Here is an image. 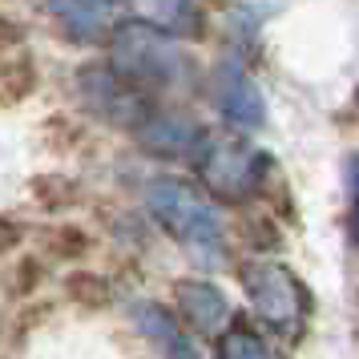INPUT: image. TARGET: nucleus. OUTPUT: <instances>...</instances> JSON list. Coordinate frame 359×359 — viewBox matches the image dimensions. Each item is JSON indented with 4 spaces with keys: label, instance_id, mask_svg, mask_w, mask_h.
<instances>
[{
    "label": "nucleus",
    "instance_id": "ddd939ff",
    "mask_svg": "<svg viewBox=\"0 0 359 359\" xmlns=\"http://www.w3.org/2000/svg\"><path fill=\"white\" fill-rule=\"evenodd\" d=\"M69 287H73V294H77V299H85V303H105V299H109V287H105V278H93V275L69 278Z\"/></svg>",
    "mask_w": 359,
    "mask_h": 359
},
{
    "label": "nucleus",
    "instance_id": "39448f33",
    "mask_svg": "<svg viewBox=\"0 0 359 359\" xmlns=\"http://www.w3.org/2000/svg\"><path fill=\"white\" fill-rule=\"evenodd\" d=\"M77 85H81L85 105H89L93 114H101L105 121L130 126V130H142V126H146V117H149L146 101H142L130 85L117 77L114 65H109V69H81Z\"/></svg>",
    "mask_w": 359,
    "mask_h": 359
},
{
    "label": "nucleus",
    "instance_id": "7ed1b4c3",
    "mask_svg": "<svg viewBox=\"0 0 359 359\" xmlns=\"http://www.w3.org/2000/svg\"><path fill=\"white\" fill-rule=\"evenodd\" d=\"M202 182L210 186L218 198H250L262 186V174H266V158L259 149L243 146V142H206L202 149Z\"/></svg>",
    "mask_w": 359,
    "mask_h": 359
},
{
    "label": "nucleus",
    "instance_id": "1a4fd4ad",
    "mask_svg": "<svg viewBox=\"0 0 359 359\" xmlns=\"http://www.w3.org/2000/svg\"><path fill=\"white\" fill-rule=\"evenodd\" d=\"M130 315H133V323H137V331H142L149 343L162 347L165 359H198L194 343L186 339L182 323H174V315L165 307H158V303H133Z\"/></svg>",
    "mask_w": 359,
    "mask_h": 359
},
{
    "label": "nucleus",
    "instance_id": "20e7f679",
    "mask_svg": "<svg viewBox=\"0 0 359 359\" xmlns=\"http://www.w3.org/2000/svg\"><path fill=\"white\" fill-rule=\"evenodd\" d=\"M243 291L271 327H294L303 315V287L278 262L255 259L243 266Z\"/></svg>",
    "mask_w": 359,
    "mask_h": 359
},
{
    "label": "nucleus",
    "instance_id": "a211bd4d",
    "mask_svg": "<svg viewBox=\"0 0 359 359\" xmlns=\"http://www.w3.org/2000/svg\"><path fill=\"white\" fill-rule=\"evenodd\" d=\"M347 186H351V202H355V226H359V154L347 162Z\"/></svg>",
    "mask_w": 359,
    "mask_h": 359
},
{
    "label": "nucleus",
    "instance_id": "f3484780",
    "mask_svg": "<svg viewBox=\"0 0 359 359\" xmlns=\"http://www.w3.org/2000/svg\"><path fill=\"white\" fill-rule=\"evenodd\" d=\"M17 41H20V25L13 17H0V49H8Z\"/></svg>",
    "mask_w": 359,
    "mask_h": 359
},
{
    "label": "nucleus",
    "instance_id": "423d86ee",
    "mask_svg": "<svg viewBox=\"0 0 359 359\" xmlns=\"http://www.w3.org/2000/svg\"><path fill=\"white\" fill-rule=\"evenodd\" d=\"M214 101H218V109L226 121L234 126H243V130H255L266 121V97H262V89L250 81V73H243L238 65H222L214 69Z\"/></svg>",
    "mask_w": 359,
    "mask_h": 359
},
{
    "label": "nucleus",
    "instance_id": "2eb2a0df",
    "mask_svg": "<svg viewBox=\"0 0 359 359\" xmlns=\"http://www.w3.org/2000/svg\"><path fill=\"white\" fill-rule=\"evenodd\" d=\"M17 243H20V226L17 222H8V218H0V255L13 250Z\"/></svg>",
    "mask_w": 359,
    "mask_h": 359
},
{
    "label": "nucleus",
    "instance_id": "0eeeda50",
    "mask_svg": "<svg viewBox=\"0 0 359 359\" xmlns=\"http://www.w3.org/2000/svg\"><path fill=\"white\" fill-rule=\"evenodd\" d=\"M178 311L198 335H222L230 319L226 294L206 278H182L178 283Z\"/></svg>",
    "mask_w": 359,
    "mask_h": 359
},
{
    "label": "nucleus",
    "instance_id": "9d476101",
    "mask_svg": "<svg viewBox=\"0 0 359 359\" xmlns=\"http://www.w3.org/2000/svg\"><path fill=\"white\" fill-rule=\"evenodd\" d=\"M53 17L65 20L73 36H93L105 25H114L117 8H109V4H53Z\"/></svg>",
    "mask_w": 359,
    "mask_h": 359
},
{
    "label": "nucleus",
    "instance_id": "6e6552de",
    "mask_svg": "<svg viewBox=\"0 0 359 359\" xmlns=\"http://www.w3.org/2000/svg\"><path fill=\"white\" fill-rule=\"evenodd\" d=\"M137 142L149 154H162V158H182V154H198L202 158V149H206L202 130L178 114H149L146 126L137 130Z\"/></svg>",
    "mask_w": 359,
    "mask_h": 359
},
{
    "label": "nucleus",
    "instance_id": "f8f14e48",
    "mask_svg": "<svg viewBox=\"0 0 359 359\" xmlns=\"http://www.w3.org/2000/svg\"><path fill=\"white\" fill-rule=\"evenodd\" d=\"M218 359H271V347L255 331H226L218 343Z\"/></svg>",
    "mask_w": 359,
    "mask_h": 359
},
{
    "label": "nucleus",
    "instance_id": "f257e3e1",
    "mask_svg": "<svg viewBox=\"0 0 359 359\" xmlns=\"http://www.w3.org/2000/svg\"><path fill=\"white\" fill-rule=\"evenodd\" d=\"M109 57H114V73L121 81L146 85V89H170L186 77V57L174 45V36L149 20L114 25Z\"/></svg>",
    "mask_w": 359,
    "mask_h": 359
},
{
    "label": "nucleus",
    "instance_id": "f03ea898",
    "mask_svg": "<svg viewBox=\"0 0 359 359\" xmlns=\"http://www.w3.org/2000/svg\"><path fill=\"white\" fill-rule=\"evenodd\" d=\"M146 206L162 222L165 234H174L190 250L206 255V262H218L214 255L222 250V218L190 182L182 178H154L146 186Z\"/></svg>",
    "mask_w": 359,
    "mask_h": 359
},
{
    "label": "nucleus",
    "instance_id": "dca6fc26",
    "mask_svg": "<svg viewBox=\"0 0 359 359\" xmlns=\"http://www.w3.org/2000/svg\"><path fill=\"white\" fill-rule=\"evenodd\" d=\"M36 278H41V266H36V262H29V266L20 262V271H17V287H20V294H29V291H33V283H36Z\"/></svg>",
    "mask_w": 359,
    "mask_h": 359
},
{
    "label": "nucleus",
    "instance_id": "9b49d317",
    "mask_svg": "<svg viewBox=\"0 0 359 359\" xmlns=\"http://www.w3.org/2000/svg\"><path fill=\"white\" fill-rule=\"evenodd\" d=\"M36 89V69L29 61H0V105H17Z\"/></svg>",
    "mask_w": 359,
    "mask_h": 359
},
{
    "label": "nucleus",
    "instance_id": "4468645a",
    "mask_svg": "<svg viewBox=\"0 0 359 359\" xmlns=\"http://www.w3.org/2000/svg\"><path fill=\"white\" fill-rule=\"evenodd\" d=\"M53 250H57V255H81L85 250V234L81 230H73V226H61L57 230V238H53Z\"/></svg>",
    "mask_w": 359,
    "mask_h": 359
}]
</instances>
